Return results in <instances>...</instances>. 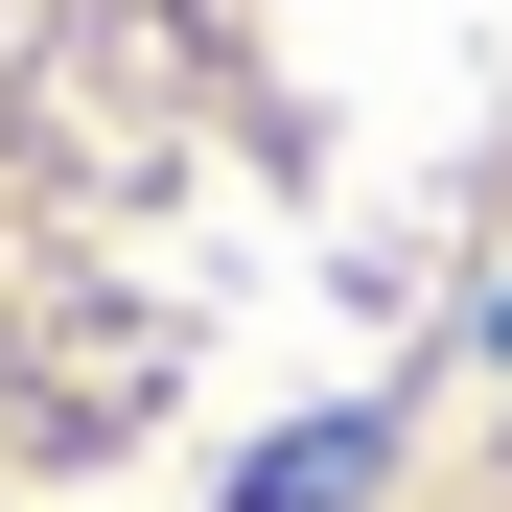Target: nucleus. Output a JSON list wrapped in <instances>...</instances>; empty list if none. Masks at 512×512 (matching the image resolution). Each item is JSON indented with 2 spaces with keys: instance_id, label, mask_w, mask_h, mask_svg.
Segmentation results:
<instances>
[{
  "instance_id": "f257e3e1",
  "label": "nucleus",
  "mask_w": 512,
  "mask_h": 512,
  "mask_svg": "<svg viewBox=\"0 0 512 512\" xmlns=\"http://www.w3.org/2000/svg\"><path fill=\"white\" fill-rule=\"evenodd\" d=\"M350 466H373V443H350V419H326V443H280V466H256L233 512H350Z\"/></svg>"
}]
</instances>
